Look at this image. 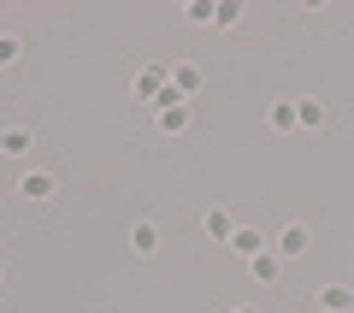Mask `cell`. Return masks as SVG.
I'll list each match as a JSON object with an SVG mask.
<instances>
[{
    "mask_svg": "<svg viewBox=\"0 0 354 313\" xmlns=\"http://www.w3.org/2000/svg\"><path fill=\"white\" fill-rule=\"evenodd\" d=\"M130 249L153 254V249H160V225H153V219H136V225H130Z\"/></svg>",
    "mask_w": 354,
    "mask_h": 313,
    "instance_id": "10",
    "label": "cell"
},
{
    "mask_svg": "<svg viewBox=\"0 0 354 313\" xmlns=\"http://www.w3.org/2000/svg\"><path fill=\"white\" fill-rule=\"evenodd\" d=\"M201 231H207L213 242H230V231H236V219H230L225 207H207V213H201Z\"/></svg>",
    "mask_w": 354,
    "mask_h": 313,
    "instance_id": "6",
    "label": "cell"
},
{
    "mask_svg": "<svg viewBox=\"0 0 354 313\" xmlns=\"http://www.w3.org/2000/svg\"><path fill=\"white\" fill-rule=\"evenodd\" d=\"M213 24H218V30H236V24H242V0H218Z\"/></svg>",
    "mask_w": 354,
    "mask_h": 313,
    "instance_id": "13",
    "label": "cell"
},
{
    "mask_svg": "<svg viewBox=\"0 0 354 313\" xmlns=\"http://www.w3.org/2000/svg\"><path fill=\"white\" fill-rule=\"evenodd\" d=\"M319 307L325 313H354V289L348 284H325L319 289Z\"/></svg>",
    "mask_w": 354,
    "mask_h": 313,
    "instance_id": "8",
    "label": "cell"
},
{
    "mask_svg": "<svg viewBox=\"0 0 354 313\" xmlns=\"http://www.w3.org/2000/svg\"><path fill=\"white\" fill-rule=\"evenodd\" d=\"M248 272H254V284H278V278H283V254H278V249L254 254V260H248Z\"/></svg>",
    "mask_w": 354,
    "mask_h": 313,
    "instance_id": "3",
    "label": "cell"
},
{
    "mask_svg": "<svg viewBox=\"0 0 354 313\" xmlns=\"http://www.w3.org/2000/svg\"><path fill=\"white\" fill-rule=\"evenodd\" d=\"M0 284H6V278H0Z\"/></svg>",
    "mask_w": 354,
    "mask_h": 313,
    "instance_id": "18",
    "label": "cell"
},
{
    "mask_svg": "<svg viewBox=\"0 0 354 313\" xmlns=\"http://www.w3.org/2000/svg\"><path fill=\"white\" fill-rule=\"evenodd\" d=\"M230 313H260V307H230Z\"/></svg>",
    "mask_w": 354,
    "mask_h": 313,
    "instance_id": "17",
    "label": "cell"
},
{
    "mask_svg": "<svg viewBox=\"0 0 354 313\" xmlns=\"http://www.w3.org/2000/svg\"><path fill=\"white\" fill-rule=\"evenodd\" d=\"M230 249H236L242 260H254V254H266V237L254 225H236V231H230Z\"/></svg>",
    "mask_w": 354,
    "mask_h": 313,
    "instance_id": "7",
    "label": "cell"
},
{
    "mask_svg": "<svg viewBox=\"0 0 354 313\" xmlns=\"http://www.w3.org/2000/svg\"><path fill=\"white\" fill-rule=\"evenodd\" d=\"M295 118H301V130H319L325 125V107L319 100H295Z\"/></svg>",
    "mask_w": 354,
    "mask_h": 313,
    "instance_id": "12",
    "label": "cell"
},
{
    "mask_svg": "<svg viewBox=\"0 0 354 313\" xmlns=\"http://www.w3.org/2000/svg\"><path fill=\"white\" fill-rule=\"evenodd\" d=\"M165 89H171V65H142V71H136V95H142V100H153V107H160Z\"/></svg>",
    "mask_w": 354,
    "mask_h": 313,
    "instance_id": "1",
    "label": "cell"
},
{
    "mask_svg": "<svg viewBox=\"0 0 354 313\" xmlns=\"http://www.w3.org/2000/svg\"><path fill=\"white\" fill-rule=\"evenodd\" d=\"M213 12H218L213 0H189V6H183V18H189V24H213Z\"/></svg>",
    "mask_w": 354,
    "mask_h": 313,
    "instance_id": "15",
    "label": "cell"
},
{
    "mask_svg": "<svg viewBox=\"0 0 354 313\" xmlns=\"http://www.w3.org/2000/svg\"><path fill=\"white\" fill-rule=\"evenodd\" d=\"M18 53H24V42H18V36H0V71H6Z\"/></svg>",
    "mask_w": 354,
    "mask_h": 313,
    "instance_id": "16",
    "label": "cell"
},
{
    "mask_svg": "<svg viewBox=\"0 0 354 313\" xmlns=\"http://www.w3.org/2000/svg\"><path fill=\"white\" fill-rule=\"evenodd\" d=\"M53 189H59V184H53V172H24V184H18V195H24V201H48Z\"/></svg>",
    "mask_w": 354,
    "mask_h": 313,
    "instance_id": "9",
    "label": "cell"
},
{
    "mask_svg": "<svg viewBox=\"0 0 354 313\" xmlns=\"http://www.w3.org/2000/svg\"><path fill=\"white\" fill-rule=\"evenodd\" d=\"M307 242H313V237H307V225H301V219L278 231V254H283V260H295V254H307Z\"/></svg>",
    "mask_w": 354,
    "mask_h": 313,
    "instance_id": "4",
    "label": "cell"
},
{
    "mask_svg": "<svg viewBox=\"0 0 354 313\" xmlns=\"http://www.w3.org/2000/svg\"><path fill=\"white\" fill-rule=\"evenodd\" d=\"M30 148H36V136H30L24 125H6V130H0V154H12V160H24Z\"/></svg>",
    "mask_w": 354,
    "mask_h": 313,
    "instance_id": "5",
    "label": "cell"
},
{
    "mask_svg": "<svg viewBox=\"0 0 354 313\" xmlns=\"http://www.w3.org/2000/svg\"><path fill=\"white\" fill-rule=\"evenodd\" d=\"M153 118H160V130H165V136H183V130H189V107H160Z\"/></svg>",
    "mask_w": 354,
    "mask_h": 313,
    "instance_id": "11",
    "label": "cell"
},
{
    "mask_svg": "<svg viewBox=\"0 0 354 313\" xmlns=\"http://www.w3.org/2000/svg\"><path fill=\"white\" fill-rule=\"evenodd\" d=\"M171 89H177L183 100L201 95V65H195V60H177V65H171Z\"/></svg>",
    "mask_w": 354,
    "mask_h": 313,
    "instance_id": "2",
    "label": "cell"
},
{
    "mask_svg": "<svg viewBox=\"0 0 354 313\" xmlns=\"http://www.w3.org/2000/svg\"><path fill=\"white\" fill-rule=\"evenodd\" d=\"M272 130H301V118H295V100H278V107H272Z\"/></svg>",
    "mask_w": 354,
    "mask_h": 313,
    "instance_id": "14",
    "label": "cell"
}]
</instances>
